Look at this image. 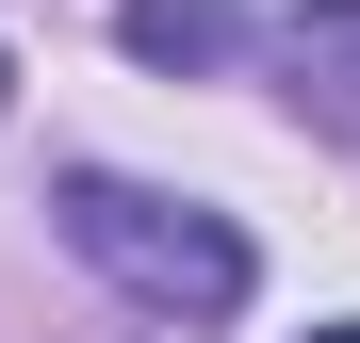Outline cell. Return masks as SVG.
<instances>
[{
    "instance_id": "6da1fadb",
    "label": "cell",
    "mask_w": 360,
    "mask_h": 343,
    "mask_svg": "<svg viewBox=\"0 0 360 343\" xmlns=\"http://www.w3.org/2000/svg\"><path fill=\"white\" fill-rule=\"evenodd\" d=\"M49 229H66V246H82L131 311H164V327H229V311H246V278H262L246 229H229L213 196L115 180V163H66V180H49Z\"/></svg>"
},
{
    "instance_id": "7a4b0ae2",
    "label": "cell",
    "mask_w": 360,
    "mask_h": 343,
    "mask_svg": "<svg viewBox=\"0 0 360 343\" xmlns=\"http://www.w3.org/2000/svg\"><path fill=\"white\" fill-rule=\"evenodd\" d=\"M262 82L295 98V131L360 147V0H295V17L262 33Z\"/></svg>"
},
{
    "instance_id": "3957f363",
    "label": "cell",
    "mask_w": 360,
    "mask_h": 343,
    "mask_svg": "<svg viewBox=\"0 0 360 343\" xmlns=\"http://www.w3.org/2000/svg\"><path fill=\"white\" fill-rule=\"evenodd\" d=\"M115 49L164 82H213V66H246V0H115Z\"/></svg>"
},
{
    "instance_id": "277c9868",
    "label": "cell",
    "mask_w": 360,
    "mask_h": 343,
    "mask_svg": "<svg viewBox=\"0 0 360 343\" xmlns=\"http://www.w3.org/2000/svg\"><path fill=\"white\" fill-rule=\"evenodd\" d=\"M311 343H360V327H311Z\"/></svg>"
},
{
    "instance_id": "5b68a950",
    "label": "cell",
    "mask_w": 360,
    "mask_h": 343,
    "mask_svg": "<svg viewBox=\"0 0 360 343\" xmlns=\"http://www.w3.org/2000/svg\"><path fill=\"white\" fill-rule=\"evenodd\" d=\"M0 98H17V66H0Z\"/></svg>"
}]
</instances>
